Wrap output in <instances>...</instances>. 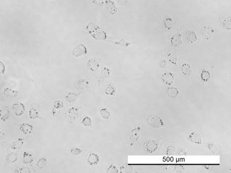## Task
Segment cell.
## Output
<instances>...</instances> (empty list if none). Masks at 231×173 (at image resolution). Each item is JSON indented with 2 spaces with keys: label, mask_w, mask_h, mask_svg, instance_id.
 <instances>
[{
  "label": "cell",
  "mask_w": 231,
  "mask_h": 173,
  "mask_svg": "<svg viewBox=\"0 0 231 173\" xmlns=\"http://www.w3.org/2000/svg\"><path fill=\"white\" fill-rule=\"evenodd\" d=\"M100 113L101 117L103 119H104L105 120L109 119L111 116V113L109 112V111L108 110V109H107L105 107L102 108L100 111Z\"/></svg>",
  "instance_id": "cell-23"
},
{
  "label": "cell",
  "mask_w": 231,
  "mask_h": 173,
  "mask_svg": "<svg viewBox=\"0 0 231 173\" xmlns=\"http://www.w3.org/2000/svg\"><path fill=\"white\" fill-rule=\"evenodd\" d=\"M164 24L165 26L168 28V29H171L172 26V20L170 17H167L164 21Z\"/></svg>",
  "instance_id": "cell-32"
},
{
  "label": "cell",
  "mask_w": 231,
  "mask_h": 173,
  "mask_svg": "<svg viewBox=\"0 0 231 173\" xmlns=\"http://www.w3.org/2000/svg\"><path fill=\"white\" fill-rule=\"evenodd\" d=\"M105 94L109 96H115L116 93V89L113 83L111 82L109 84L106 89L104 90Z\"/></svg>",
  "instance_id": "cell-16"
},
{
  "label": "cell",
  "mask_w": 231,
  "mask_h": 173,
  "mask_svg": "<svg viewBox=\"0 0 231 173\" xmlns=\"http://www.w3.org/2000/svg\"><path fill=\"white\" fill-rule=\"evenodd\" d=\"M23 156H24V161L25 163H30L33 161V158L32 157V155L30 153L24 152Z\"/></svg>",
  "instance_id": "cell-27"
},
{
  "label": "cell",
  "mask_w": 231,
  "mask_h": 173,
  "mask_svg": "<svg viewBox=\"0 0 231 173\" xmlns=\"http://www.w3.org/2000/svg\"><path fill=\"white\" fill-rule=\"evenodd\" d=\"M118 172L116 167L113 164L109 165L107 170V173H118Z\"/></svg>",
  "instance_id": "cell-33"
},
{
  "label": "cell",
  "mask_w": 231,
  "mask_h": 173,
  "mask_svg": "<svg viewBox=\"0 0 231 173\" xmlns=\"http://www.w3.org/2000/svg\"><path fill=\"white\" fill-rule=\"evenodd\" d=\"M87 53V49L85 46L79 44L73 49V55L76 57H82Z\"/></svg>",
  "instance_id": "cell-7"
},
{
  "label": "cell",
  "mask_w": 231,
  "mask_h": 173,
  "mask_svg": "<svg viewBox=\"0 0 231 173\" xmlns=\"http://www.w3.org/2000/svg\"><path fill=\"white\" fill-rule=\"evenodd\" d=\"M20 130L21 132L26 135H28L32 133L35 130V128L32 124L28 123H23L20 124Z\"/></svg>",
  "instance_id": "cell-9"
},
{
  "label": "cell",
  "mask_w": 231,
  "mask_h": 173,
  "mask_svg": "<svg viewBox=\"0 0 231 173\" xmlns=\"http://www.w3.org/2000/svg\"><path fill=\"white\" fill-rule=\"evenodd\" d=\"M46 164H47V159L45 158L42 157L38 160V162L37 163V165L38 167L42 169L46 165Z\"/></svg>",
  "instance_id": "cell-29"
},
{
  "label": "cell",
  "mask_w": 231,
  "mask_h": 173,
  "mask_svg": "<svg viewBox=\"0 0 231 173\" xmlns=\"http://www.w3.org/2000/svg\"><path fill=\"white\" fill-rule=\"evenodd\" d=\"M185 38L188 43H193L197 40V37L194 32L188 31L185 34Z\"/></svg>",
  "instance_id": "cell-13"
},
{
  "label": "cell",
  "mask_w": 231,
  "mask_h": 173,
  "mask_svg": "<svg viewBox=\"0 0 231 173\" xmlns=\"http://www.w3.org/2000/svg\"><path fill=\"white\" fill-rule=\"evenodd\" d=\"M23 144V139L19 138L16 141L12 143V148L13 149H15V150L19 149L22 147Z\"/></svg>",
  "instance_id": "cell-25"
},
{
  "label": "cell",
  "mask_w": 231,
  "mask_h": 173,
  "mask_svg": "<svg viewBox=\"0 0 231 173\" xmlns=\"http://www.w3.org/2000/svg\"><path fill=\"white\" fill-rule=\"evenodd\" d=\"M19 91L14 90L9 87H5L4 89V94L5 96L9 98H15L18 96Z\"/></svg>",
  "instance_id": "cell-14"
},
{
  "label": "cell",
  "mask_w": 231,
  "mask_h": 173,
  "mask_svg": "<svg viewBox=\"0 0 231 173\" xmlns=\"http://www.w3.org/2000/svg\"><path fill=\"white\" fill-rule=\"evenodd\" d=\"M182 72L184 75L187 77H190L192 73L191 66L188 63H184L182 66Z\"/></svg>",
  "instance_id": "cell-18"
},
{
  "label": "cell",
  "mask_w": 231,
  "mask_h": 173,
  "mask_svg": "<svg viewBox=\"0 0 231 173\" xmlns=\"http://www.w3.org/2000/svg\"><path fill=\"white\" fill-rule=\"evenodd\" d=\"M220 21L224 27L227 30H231V17L228 16L227 18L225 17H223L222 18V21L220 20Z\"/></svg>",
  "instance_id": "cell-20"
},
{
  "label": "cell",
  "mask_w": 231,
  "mask_h": 173,
  "mask_svg": "<svg viewBox=\"0 0 231 173\" xmlns=\"http://www.w3.org/2000/svg\"><path fill=\"white\" fill-rule=\"evenodd\" d=\"M100 161V157L97 154L91 153L87 158V162L91 166L97 165Z\"/></svg>",
  "instance_id": "cell-10"
},
{
  "label": "cell",
  "mask_w": 231,
  "mask_h": 173,
  "mask_svg": "<svg viewBox=\"0 0 231 173\" xmlns=\"http://www.w3.org/2000/svg\"><path fill=\"white\" fill-rule=\"evenodd\" d=\"M168 95L172 98H175L178 94V89L174 87L168 89Z\"/></svg>",
  "instance_id": "cell-28"
},
{
  "label": "cell",
  "mask_w": 231,
  "mask_h": 173,
  "mask_svg": "<svg viewBox=\"0 0 231 173\" xmlns=\"http://www.w3.org/2000/svg\"><path fill=\"white\" fill-rule=\"evenodd\" d=\"M148 123L155 128H160L164 125L161 117L157 115H151L149 116L148 118Z\"/></svg>",
  "instance_id": "cell-4"
},
{
  "label": "cell",
  "mask_w": 231,
  "mask_h": 173,
  "mask_svg": "<svg viewBox=\"0 0 231 173\" xmlns=\"http://www.w3.org/2000/svg\"><path fill=\"white\" fill-rule=\"evenodd\" d=\"M53 106L56 109H61L64 107V103L60 101H58L54 102Z\"/></svg>",
  "instance_id": "cell-35"
},
{
  "label": "cell",
  "mask_w": 231,
  "mask_h": 173,
  "mask_svg": "<svg viewBox=\"0 0 231 173\" xmlns=\"http://www.w3.org/2000/svg\"><path fill=\"white\" fill-rule=\"evenodd\" d=\"M29 117L30 119H42V118L40 115L39 110L35 107H31L29 111Z\"/></svg>",
  "instance_id": "cell-15"
},
{
  "label": "cell",
  "mask_w": 231,
  "mask_h": 173,
  "mask_svg": "<svg viewBox=\"0 0 231 173\" xmlns=\"http://www.w3.org/2000/svg\"><path fill=\"white\" fill-rule=\"evenodd\" d=\"M81 123L84 126H86V127H91L93 126L91 119L89 116H85V117L83 118Z\"/></svg>",
  "instance_id": "cell-24"
},
{
  "label": "cell",
  "mask_w": 231,
  "mask_h": 173,
  "mask_svg": "<svg viewBox=\"0 0 231 173\" xmlns=\"http://www.w3.org/2000/svg\"><path fill=\"white\" fill-rule=\"evenodd\" d=\"M181 35L179 34H176L173 35L171 38V43L173 46L175 47H177L180 45L182 43Z\"/></svg>",
  "instance_id": "cell-17"
},
{
  "label": "cell",
  "mask_w": 231,
  "mask_h": 173,
  "mask_svg": "<svg viewBox=\"0 0 231 173\" xmlns=\"http://www.w3.org/2000/svg\"><path fill=\"white\" fill-rule=\"evenodd\" d=\"M188 138L192 143L196 145H200L203 141L201 135L199 132L196 131L191 132L189 135Z\"/></svg>",
  "instance_id": "cell-5"
},
{
  "label": "cell",
  "mask_w": 231,
  "mask_h": 173,
  "mask_svg": "<svg viewBox=\"0 0 231 173\" xmlns=\"http://www.w3.org/2000/svg\"><path fill=\"white\" fill-rule=\"evenodd\" d=\"M12 111L17 116H22L25 110L24 104L22 102L14 103L12 106Z\"/></svg>",
  "instance_id": "cell-6"
},
{
  "label": "cell",
  "mask_w": 231,
  "mask_h": 173,
  "mask_svg": "<svg viewBox=\"0 0 231 173\" xmlns=\"http://www.w3.org/2000/svg\"><path fill=\"white\" fill-rule=\"evenodd\" d=\"M110 75V71L108 68L104 67L98 77V86H100L102 82L104 81Z\"/></svg>",
  "instance_id": "cell-12"
},
{
  "label": "cell",
  "mask_w": 231,
  "mask_h": 173,
  "mask_svg": "<svg viewBox=\"0 0 231 173\" xmlns=\"http://www.w3.org/2000/svg\"><path fill=\"white\" fill-rule=\"evenodd\" d=\"M141 128L139 126L132 129L131 132L127 135V139L130 146H132L140 138Z\"/></svg>",
  "instance_id": "cell-3"
},
{
  "label": "cell",
  "mask_w": 231,
  "mask_h": 173,
  "mask_svg": "<svg viewBox=\"0 0 231 173\" xmlns=\"http://www.w3.org/2000/svg\"><path fill=\"white\" fill-rule=\"evenodd\" d=\"M211 78V74L209 71L205 69H203L201 73V78L202 80L204 82H207L209 81Z\"/></svg>",
  "instance_id": "cell-22"
},
{
  "label": "cell",
  "mask_w": 231,
  "mask_h": 173,
  "mask_svg": "<svg viewBox=\"0 0 231 173\" xmlns=\"http://www.w3.org/2000/svg\"><path fill=\"white\" fill-rule=\"evenodd\" d=\"M111 42L115 44L116 45H117L121 46H124L125 47H128L130 45V44L132 43H130V42L125 41L124 39H121L119 41H112Z\"/></svg>",
  "instance_id": "cell-26"
},
{
  "label": "cell",
  "mask_w": 231,
  "mask_h": 173,
  "mask_svg": "<svg viewBox=\"0 0 231 173\" xmlns=\"http://www.w3.org/2000/svg\"><path fill=\"white\" fill-rule=\"evenodd\" d=\"M81 106H73L65 112V116L70 123H73L79 118Z\"/></svg>",
  "instance_id": "cell-1"
},
{
  "label": "cell",
  "mask_w": 231,
  "mask_h": 173,
  "mask_svg": "<svg viewBox=\"0 0 231 173\" xmlns=\"http://www.w3.org/2000/svg\"><path fill=\"white\" fill-rule=\"evenodd\" d=\"M87 66L91 71H95L99 66V63L96 59H90L87 63Z\"/></svg>",
  "instance_id": "cell-19"
},
{
  "label": "cell",
  "mask_w": 231,
  "mask_h": 173,
  "mask_svg": "<svg viewBox=\"0 0 231 173\" xmlns=\"http://www.w3.org/2000/svg\"><path fill=\"white\" fill-rule=\"evenodd\" d=\"M5 69H6L5 65V64H4V63H3V62L0 61V74H2V75L5 77V78H6L5 75Z\"/></svg>",
  "instance_id": "cell-34"
},
{
  "label": "cell",
  "mask_w": 231,
  "mask_h": 173,
  "mask_svg": "<svg viewBox=\"0 0 231 173\" xmlns=\"http://www.w3.org/2000/svg\"><path fill=\"white\" fill-rule=\"evenodd\" d=\"M10 116V111L8 110L3 109L0 111V119L2 121H6L9 118Z\"/></svg>",
  "instance_id": "cell-21"
},
{
  "label": "cell",
  "mask_w": 231,
  "mask_h": 173,
  "mask_svg": "<svg viewBox=\"0 0 231 173\" xmlns=\"http://www.w3.org/2000/svg\"><path fill=\"white\" fill-rule=\"evenodd\" d=\"M162 138L158 140H148L145 142L143 145V148L147 153L152 154L158 149L160 141Z\"/></svg>",
  "instance_id": "cell-2"
},
{
  "label": "cell",
  "mask_w": 231,
  "mask_h": 173,
  "mask_svg": "<svg viewBox=\"0 0 231 173\" xmlns=\"http://www.w3.org/2000/svg\"><path fill=\"white\" fill-rule=\"evenodd\" d=\"M17 159V156L14 154H10L6 157V161L7 163H13Z\"/></svg>",
  "instance_id": "cell-30"
},
{
  "label": "cell",
  "mask_w": 231,
  "mask_h": 173,
  "mask_svg": "<svg viewBox=\"0 0 231 173\" xmlns=\"http://www.w3.org/2000/svg\"><path fill=\"white\" fill-rule=\"evenodd\" d=\"M71 153L74 156L79 155L80 154H81L82 153V150L79 148H71Z\"/></svg>",
  "instance_id": "cell-31"
},
{
  "label": "cell",
  "mask_w": 231,
  "mask_h": 173,
  "mask_svg": "<svg viewBox=\"0 0 231 173\" xmlns=\"http://www.w3.org/2000/svg\"><path fill=\"white\" fill-rule=\"evenodd\" d=\"M214 33L213 28L209 26L204 25L201 29V35H203L206 39H209Z\"/></svg>",
  "instance_id": "cell-8"
},
{
  "label": "cell",
  "mask_w": 231,
  "mask_h": 173,
  "mask_svg": "<svg viewBox=\"0 0 231 173\" xmlns=\"http://www.w3.org/2000/svg\"><path fill=\"white\" fill-rule=\"evenodd\" d=\"M82 92L79 93H74V92H68L65 95V100L69 103H72L75 101L78 98L81 96Z\"/></svg>",
  "instance_id": "cell-11"
},
{
  "label": "cell",
  "mask_w": 231,
  "mask_h": 173,
  "mask_svg": "<svg viewBox=\"0 0 231 173\" xmlns=\"http://www.w3.org/2000/svg\"><path fill=\"white\" fill-rule=\"evenodd\" d=\"M208 148H209V150L212 151L213 153H215L216 152H217V147L214 144H209L208 145Z\"/></svg>",
  "instance_id": "cell-36"
}]
</instances>
